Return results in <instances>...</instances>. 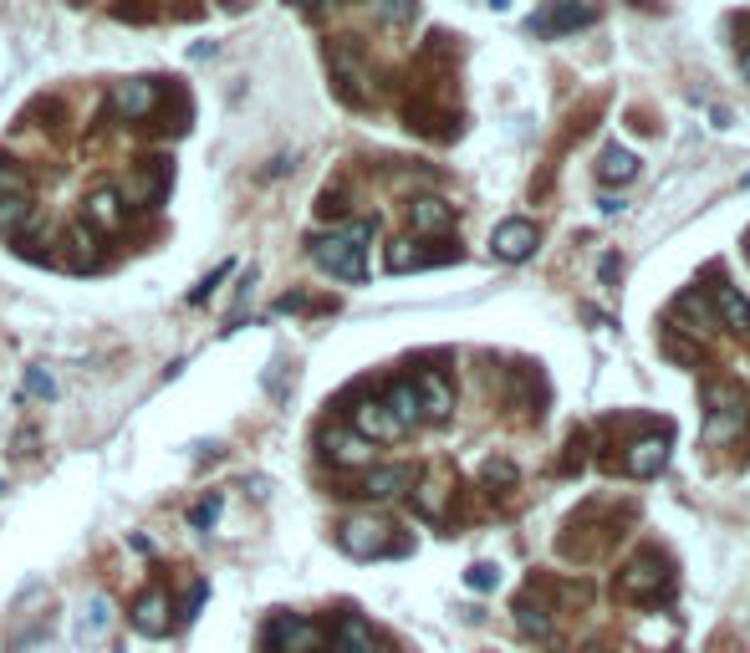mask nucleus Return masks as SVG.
I'll list each match as a JSON object with an SVG mask.
<instances>
[{
    "instance_id": "1",
    "label": "nucleus",
    "mask_w": 750,
    "mask_h": 653,
    "mask_svg": "<svg viewBox=\"0 0 750 653\" xmlns=\"http://www.w3.org/2000/svg\"><path fill=\"white\" fill-rule=\"evenodd\" d=\"M368 241H373V220L342 225V231H332V235H316L312 261L328 271V276H338V281H363L368 276V261H363Z\"/></svg>"
},
{
    "instance_id": "2",
    "label": "nucleus",
    "mask_w": 750,
    "mask_h": 653,
    "mask_svg": "<svg viewBox=\"0 0 750 653\" xmlns=\"http://www.w3.org/2000/svg\"><path fill=\"white\" fill-rule=\"evenodd\" d=\"M750 409L736 388H714L710 393V423H704V445H730V439L746 429Z\"/></svg>"
},
{
    "instance_id": "3",
    "label": "nucleus",
    "mask_w": 750,
    "mask_h": 653,
    "mask_svg": "<svg viewBox=\"0 0 750 653\" xmlns=\"http://www.w3.org/2000/svg\"><path fill=\"white\" fill-rule=\"evenodd\" d=\"M266 649L271 653H316L322 649V628L296 613H276L266 628Z\"/></svg>"
},
{
    "instance_id": "4",
    "label": "nucleus",
    "mask_w": 750,
    "mask_h": 653,
    "mask_svg": "<svg viewBox=\"0 0 750 653\" xmlns=\"http://www.w3.org/2000/svg\"><path fill=\"white\" fill-rule=\"evenodd\" d=\"M536 245H542V231L532 220H500L496 235H490L496 261H526V255H536Z\"/></svg>"
},
{
    "instance_id": "5",
    "label": "nucleus",
    "mask_w": 750,
    "mask_h": 653,
    "mask_svg": "<svg viewBox=\"0 0 750 653\" xmlns=\"http://www.w3.org/2000/svg\"><path fill=\"white\" fill-rule=\"evenodd\" d=\"M338 542H342V552H348V557L373 562V557H383V552H388V526H383V520L358 516V520H348V526H342Z\"/></svg>"
},
{
    "instance_id": "6",
    "label": "nucleus",
    "mask_w": 750,
    "mask_h": 653,
    "mask_svg": "<svg viewBox=\"0 0 750 653\" xmlns=\"http://www.w3.org/2000/svg\"><path fill=\"white\" fill-rule=\"evenodd\" d=\"M328 61H332V77H338L342 97H348V103H363V82H368V72H363V57H358V47H352L348 37L332 41Z\"/></svg>"
},
{
    "instance_id": "7",
    "label": "nucleus",
    "mask_w": 750,
    "mask_h": 653,
    "mask_svg": "<svg viewBox=\"0 0 750 653\" xmlns=\"http://www.w3.org/2000/svg\"><path fill=\"white\" fill-rule=\"evenodd\" d=\"M623 587H629L633 597H664L669 587H674V577H669V562L659 557V552L639 557V562L629 567V577H623Z\"/></svg>"
},
{
    "instance_id": "8",
    "label": "nucleus",
    "mask_w": 750,
    "mask_h": 653,
    "mask_svg": "<svg viewBox=\"0 0 750 653\" xmlns=\"http://www.w3.org/2000/svg\"><path fill=\"white\" fill-rule=\"evenodd\" d=\"M352 435H363L368 445H388V439H399L403 429H399V419L383 409V399H368L352 409Z\"/></svg>"
},
{
    "instance_id": "9",
    "label": "nucleus",
    "mask_w": 750,
    "mask_h": 653,
    "mask_svg": "<svg viewBox=\"0 0 750 653\" xmlns=\"http://www.w3.org/2000/svg\"><path fill=\"white\" fill-rule=\"evenodd\" d=\"M409 485H413V465H373V470L363 475V485H358V496L393 500V496H403Z\"/></svg>"
},
{
    "instance_id": "10",
    "label": "nucleus",
    "mask_w": 750,
    "mask_h": 653,
    "mask_svg": "<svg viewBox=\"0 0 750 653\" xmlns=\"http://www.w3.org/2000/svg\"><path fill=\"white\" fill-rule=\"evenodd\" d=\"M154 108H158V82H148V77H138V82H118V87H113V113H123L128 123L148 118Z\"/></svg>"
},
{
    "instance_id": "11",
    "label": "nucleus",
    "mask_w": 750,
    "mask_h": 653,
    "mask_svg": "<svg viewBox=\"0 0 750 653\" xmlns=\"http://www.w3.org/2000/svg\"><path fill=\"white\" fill-rule=\"evenodd\" d=\"M413 393H419L423 419H449V409H455V388H449L445 373H419L413 378Z\"/></svg>"
},
{
    "instance_id": "12",
    "label": "nucleus",
    "mask_w": 750,
    "mask_h": 653,
    "mask_svg": "<svg viewBox=\"0 0 750 653\" xmlns=\"http://www.w3.org/2000/svg\"><path fill=\"white\" fill-rule=\"evenodd\" d=\"M669 429H654V435H643V439H633V449H629V470L633 475H659L669 465Z\"/></svg>"
},
{
    "instance_id": "13",
    "label": "nucleus",
    "mask_w": 750,
    "mask_h": 653,
    "mask_svg": "<svg viewBox=\"0 0 750 653\" xmlns=\"http://www.w3.org/2000/svg\"><path fill=\"white\" fill-rule=\"evenodd\" d=\"M409 225L419 235H449L455 231V209H449L445 199H435V194H419L409 205Z\"/></svg>"
},
{
    "instance_id": "14",
    "label": "nucleus",
    "mask_w": 750,
    "mask_h": 653,
    "mask_svg": "<svg viewBox=\"0 0 750 653\" xmlns=\"http://www.w3.org/2000/svg\"><path fill=\"white\" fill-rule=\"evenodd\" d=\"M322 455H328L332 465H368L373 460V445H368L363 435H352V429H328V435H322Z\"/></svg>"
},
{
    "instance_id": "15",
    "label": "nucleus",
    "mask_w": 750,
    "mask_h": 653,
    "mask_svg": "<svg viewBox=\"0 0 750 653\" xmlns=\"http://www.w3.org/2000/svg\"><path fill=\"white\" fill-rule=\"evenodd\" d=\"M597 21V6H582V0H557V6H546L542 16H536V31H577V26Z\"/></svg>"
},
{
    "instance_id": "16",
    "label": "nucleus",
    "mask_w": 750,
    "mask_h": 653,
    "mask_svg": "<svg viewBox=\"0 0 750 653\" xmlns=\"http://www.w3.org/2000/svg\"><path fill=\"white\" fill-rule=\"evenodd\" d=\"M332 653H378V639L368 628V617L342 613L338 628H332Z\"/></svg>"
},
{
    "instance_id": "17",
    "label": "nucleus",
    "mask_w": 750,
    "mask_h": 653,
    "mask_svg": "<svg viewBox=\"0 0 750 653\" xmlns=\"http://www.w3.org/2000/svg\"><path fill=\"white\" fill-rule=\"evenodd\" d=\"M714 322L736 338H750V302L736 286H714Z\"/></svg>"
},
{
    "instance_id": "18",
    "label": "nucleus",
    "mask_w": 750,
    "mask_h": 653,
    "mask_svg": "<svg viewBox=\"0 0 750 653\" xmlns=\"http://www.w3.org/2000/svg\"><path fill=\"white\" fill-rule=\"evenodd\" d=\"M128 623H134L144 639H164L169 633V603H164V593H144L134 603V613H128Z\"/></svg>"
},
{
    "instance_id": "19",
    "label": "nucleus",
    "mask_w": 750,
    "mask_h": 653,
    "mask_svg": "<svg viewBox=\"0 0 750 653\" xmlns=\"http://www.w3.org/2000/svg\"><path fill=\"white\" fill-rule=\"evenodd\" d=\"M597 179H603L607 189H623V184H633V179H639V154L607 144L603 148V164H597Z\"/></svg>"
},
{
    "instance_id": "20",
    "label": "nucleus",
    "mask_w": 750,
    "mask_h": 653,
    "mask_svg": "<svg viewBox=\"0 0 750 653\" xmlns=\"http://www.w3.org/2000/svg\"><path fill=\"white\" fill-rule=\"evenodd\" d=\"M87 220H92L97 231H123V194L118 189H108V184H103V189H92V199H87Z\"/></svg>"
},
{
    "instance_id": "21",
    "label": "nucleus",
    "mask_w": 750,
    "mask_h": 653,
    "mask_svg": "<svg viewBox=\"0 0 750 653\" xmlns=\"http://www.w3.org/2000/svg\"><path fill=\"white\" fill-rule=\"evenodd\" d=\"M383 409H388V413H393V419H399V429H403V435H409L413 423H419V419H423V413H419V393H413V378H399V383L388 388V399H383Z\"/></svg>"
},
{
    "instance_id": "22",
    "label": "nucleus",
    "mask_w": 750,
    "mask_h": 653,
    "mask_svg": "<svg viewBox=\"0 0 750 653\" xmlns=\"http://www.w3.org/2000/svg\"><path fill=\"white\" fill-rule=\"evenodd\" d=\"M429 261H435V255L429 251H419V241H393L388 245V271H419V266H429Z\"/></svg>"
},
{
    "instance_id": "23",
    "label": "nucleus",
    "mask_w": 750,
    "mask_h": 653,
    "mask_svg": "<svg viewBox=\"0 0 750 653\" xmlns=\"http://www.w3.org/2000/svg\"><path fill=\"white\" fill-rule=\"evenodd\" d=\"M679 312H684V322H690V332H714V312L710 306H704V296L700 291H684V296H679Z\"/></svg>"
},
{
    "instance_id": "24",
    "label": "nucleus",
    "mask_w": 750,
    "mask_h": 653,
    "mask_svg": "<svg viewBox=\"0 0 750 653\" xmlns=\"http://www.w3.org/2000/svg\"><path fill=\"white\" fill-rule=\"evenodd\" d=\"M31 225V194L26 199H0V235H21Z\"/></svg>"
},
{
    "instance_id": "25",
    "label": "nucleus",
    "mask_w": 750,
    "mask_h": 653,
    "mask_svg": "<svg viewBox=\"0 0 750 653\" xmlns=\"http://www.w3.org/2000/svg\"><path fill=\"white\" fill-rule=\"evenodd\" d=\"M108 623H113L108 597H92V603H87V613H82V639H87V643H97L103 633H108Z\"/></svg>"
},
{
    "instance_id": "26",
    "label": "nucleus",
    "mask_w": 750,
    "mask_h": 653,
    "mask_svg": "<svg viewBox=\"0 0 750 653\" xmlns=\"http://www.w3.org/2000/svg\"><path fill=\"white\" fill-rule=\"evenodd\" d=\"M516 623H520V633H532V639H552V617H546L536 603H520Z\"/></svg>"
},
{
    "instance_id": "27",
    "label": "nucleus",
    "mask_w": 750,
    "mask_h": 653,
    "mask_svg": "<svg viewBox=\"0 0 750 653\" xmlns=\"http://www.w3.org/2000/svg\"><path fill=\"white\" fill-rule=\"evenodd\" d=\"M373 11H378V21H388V26H409L413 11H419V0H373Z\"/></svg>"
},
{
    "instance_id": "28",
    "label": "nucleus",
    "mask_w": 750,
    "mask_h": 653,
    "mask_svg": "<svg viewBox=\"0 0 750 653\" xmlns=\"http://www.w3.org/2000/svg\"><path fill=\"white\" fill-rule=\"evenodd\" d=\"M67 245H72V255H67V266H72V271H87V266L97 261V255H92V235H87V225H77V231L67 235Z\"/></svg>"
},
{
    "instance_id": "29",
    "label": "nucleus",
    "mask_w": 750,
    "mask_h": 653,
    "mask_svg": "<svg viewBox=\"0 0 750 653\" xmlns=\"http://www.w3.org/2000/svg\"><path fill=\"white\" fill-rule=\"evenodd\" d=\"M26 194H31V179L16 164H0V199H26Z\"/></svg>"
},
{
    "instance_id": "30",
    "label": "nucleus",
    "mask_w": 750,
    "mask_h": 653,
    "mask_svg": "<svg viewBox=\"0 0 750 653\" xmlns=\"http://www.w3.org/2000/svg\"><path fill=\"white\" fill-rule=\"evenodd\" d=\"M480 480L490 485V490H500V485H516V465H510V460H490L480 470Z\"/></svg>"
},
{
    "instance_id": "31",
    "label": "nucleus",
    "mask_w": 750,
    "mask_h": 653,
    "mask_svg": "<svg viewBox=\"0 0 750 653\" xmlns=\"http://www.w3.org/2000/svg\"><path fill=\"white\" fill-rule=\"evenodd\" d=\"M465 582H470L475 593H496V587H500V572L490 567V562H480V567H470V572H465Z\"/></svg>"
},
{
    "instance_id": "32",
    "label": "nucleus",
    "mask_w": 750,
    "mask_h": 653,
    "mask_svg": "<svg viewBox=\"0 0 750 653\" xmlns=\"http://www.w3.org/2000/svg\"><path fill=\"white\" fill-rule=\"evenodd\" d=\"M215 520H220V496L199 500V506L189 510V526H194V532H205V526H215Z\"/></svg>"
},
{
    "instance_id": "33",
    "label": "nucleus",
    "mask_w": 750,
    "mask_h": 653,
    "mask_svg": "<svg viewBox=\"0 0 750 653\" xmlns=\"http://www.w3.org/2000/svg\"><path fill=\"white\" fill-rule=\"evenodd\" d=\"M26 388H31L37 399H57V378H51L47 368H31V373H26Z\"/></svg>"
},
{
    "instance_id": "34",
    "label": "nucleus",
    "mask_w": 750,
    "mask_h": 653,
    "mask_svg": "<svg viewBox=\"0 0 750 653\" xmlns=\"http://www.w3.org/2000/svg\"><path fill=\"white\" fill-rule=\"evenodd\" d=\"M225 276H231V266H220L215 276H205V281H199V286L189 291V302H205V296H210V291H215V286H220V281H225Z\"/></svg>"
},
{
    "instance_id": "35",
    "label": "nucleus",
    "mask_w": 750,
    "mask_h": 653,
    "mask_svg": "<svg viewBox=\"0 0 750 653\" xmlns=\"http://www.w3.org/2000/svg\"><path fill=\"white\" fill-rule=\"evenodd\" d=\"M205 593H210L205 582H194V593H189V603H184V623H189V617H194V613H199V607H205Z\"/></svg>"
},
{
    "instance_id": "36",
    "label": "nucleus",
    "mask_w": 750,
    "mask_h": 653,
    "mask_svg": "<svg viewBox=\"0 0 750 653\" xmlns=\"http://www.w3.org/2000/svg\"><path fill=\"white\" fill-rule=\"evenodd\" d=\"M286 6H296V11H322L328 0H286Z\"/></svg>"
},
{
    "instance_id": "37",
    "label": "nucleus",
    "mask_w": 750,
    "mask_h": 653,
    "mask_svg": "<svg viewBox=\"0 0 750 653\" xmlns=\"http://www.w3.org/2000/svg\"><path fill=\"white\" fill-rule=\"evenodd\" d=\"M220 6H225V11H245V6H251V0H220Z\"/></svg>"
},
{
    "instance_id": "38",
    "label": "nucleus",
    "mask_w": 750,
    "mask_h": 653,
    "mask_svg": "<svg viewBox=\"0 0 750 653\" xmlns=\"http://www.w3.org/2000/svg\"><path fill=\"white\" fill-rule=\"evenodd\" d=\"M740 72H746V82H750V51H740Z\"/></svg>"
}]
</instances>
